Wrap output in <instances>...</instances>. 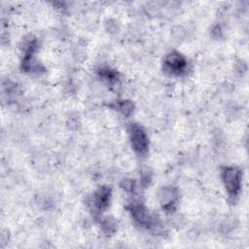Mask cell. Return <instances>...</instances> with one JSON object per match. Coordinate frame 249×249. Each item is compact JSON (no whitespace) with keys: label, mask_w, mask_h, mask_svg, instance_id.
Returning a JSON list of instances; mask_svg holds the SVG:
<instances>
[{"label":"cell","mask_w":249,"mask_h":249,"mask_svg":"<svg viewBox=\"0 0 249 249\" xmlns=\"http://www.w3.org/2000/svg\"><path fill=\"white\" fill-rule=\"evenodd\" d=\"M178 197V193L173 187H165L161 189L159 194L160 202L164 208L171 209V207L175 204Z\"/></svg>","instance_id":"cell-5"},{"label":"cell","mask_w":249,"mask_h":249,"mask_svg":"<svg viewBox=\"0 0 249 249\" xmlns=\"http://www.w3.org/2000/svg\"><path fill=\"white\" fill-rule=\"evenodd\" d=\"M164 66L171 73L179 74L185 70L187 66V62L180 53H171L165 57Z\"/></svg>","instance_id":"cell-3"},{"label":"cell","mask_w":249,"mask_h":249,"mask_svg":"<svg viewBox=\"0 0 249 249\" xmlns=\"http://www.w3.org/2000/svg\"><path fill=\"white\" fill-rule=\"evenodd\" d=\"M109 197H110V191L106 188H101L93 195L90 200V204L92 208L99 211L107 206Z\"/></svg>","instance_id":"cell-6"},{"label":"cell","mask_w":249,"mask_h":249,"mask_svg":"<svg viewBox=\"0 0 249 249\" xmlns=\"http://www.w3.org/2000/svg\"><path fill=\"white\" fill-rule=\"evenodd\" d=\"M133 219L141 226H153V220L147 209L141 204H134L131 208Z\"/></svg>","instance_id":"cell-4"},{"label":"cell","mask_w":249,"mask_h":249,"mask_svg":"<svg viewBox=\"0 0 249 249\" xmlns=\"http://www.w3.org/2000/svg\"><path fill=\"white\" fill-rule=\"evenodd\" d=\"M223 181L228 193L236 196L241 187V173L234 167H227L223 171Z\"/></svg>","instance_id":"cell-1"},{"label":"cell","mask_w":249,"mask_h":249,"mask_svg":"<svg viewBox=\"0 0 249 249\" xmlns=\"http://www.w3.org/2000/svg\"><path fill=\"white\" fill-rule=\"evenodd\" d=\"M128 132L133 149L138 154L146 153L148 150V138L142 127L137 124H131Z\"/></svg>","instance_id":"cell-2"}]
</instances>
